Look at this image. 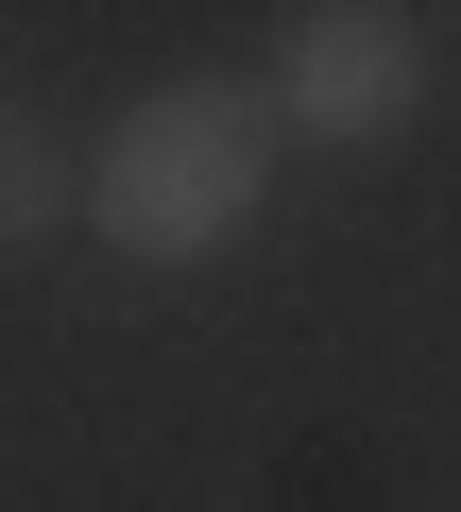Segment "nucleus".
Returning <instances> with one entry per match:
<instances>
[{"mask_svg": "<svg viewBox=\"0 0 461 512\" xmlns=\"http://www.w3.org/2000/svg\"><path fill=\"white\" fill-rule=\"evenodd\" d=\"M274 154H291L274 86H222V69L137 86V103H120V137L86 154V239H103V256H137V274H205V256L274 205Z\"/></svg>", "mask_w": 461, "mask_h": 512, "instance_id": "obj_1", "label": "nucleus"}, {"mask_svg": "<svg viewBox=\"0 0 461 512\" xmlns=\"http://www.w3.org/2000/svg\"><path fill=\"white\" fill-rule=\"evenodd\" d=\"M427 18L410 0H308V18H274V120L308 137V154H376V137H410L427 120Z\"/></svg>", "mask_w": 461, "mask_h": 512, "instance_id": "obj_2", "label": "nucleus"}, {"mask_svg": "<svg viewBox=\"0 0 461 512\" xmlns=\"http://www.w3.org/2000/svg\"><path fill=\"white\" fill-rule=\"evenodd\" d=\"M52 222H86V154H69L52 120H18V103H0V256H35Z\"/></svg>", "mask_w": 461, "mask_h": 512, "instance_id": "obj_3", "label": "nucleus"}]
</instances>
